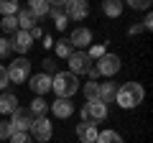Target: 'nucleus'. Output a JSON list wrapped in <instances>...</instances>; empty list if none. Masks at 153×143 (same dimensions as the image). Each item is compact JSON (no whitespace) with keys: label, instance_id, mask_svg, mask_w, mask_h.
I'll return each mask as SVG.
<instances>
[{"label":"nucleus","instance_id":"obj_37","mask_svg":"<svg viewBox=\"0 0 153 143\" xmlns=\"http://www.w3.org/2000/svg\"><path fill=\"white\" fill-rule=\"evenodd\" d=\"M94 143H97V141H94Z\"/></svg>","mask_w":153,"mask_h":143},{"label":"nucleus","instance_id":"obj_24","mask_svg":"<svg viewBox=\"0 0 153 143\" xmlns=\"http://www.w3.org/2000/svg\"><path fill=\"white\" fill-rule=\"evenodd\" d=\"M0 28H3V33H13V36H16V33H18V21H16V16L3 18V21H0Z\"/></svg>","mask_w":153,"mask_h":143},{"label":"nucleus","instance_id":"obj_30","mask_svg":"<svg viewBox=\"0 0 153 143\" xmlns=\"http://www.w3.org/2000/svg\"><path fill=\"white\" fill-rule=\"evenodd\" d=\"M10 143H33V138L28 133H13L10 136Z\"/></svg>","mask_w":153,"mask_h":143},{"label":"nucleus","instance_id":"obj_10","mask_svg":"<svg viewBox=\"0 0 153 143\" xmlns=\"http://www.w3.org/2000/svg\"><path fill=\"white\" fill-rule=\"evenodd\" d=\"M89 16V5L84 0H69L66 3V18L69 21H84Z\"/></svg>","mask_w":153,"mask_h":143},{"label":"nucleus","instance_id":"obj_15","mask_svg":"<svg viewBox=\"0 0 153 143\" xmlns=\"http://www.w3.org/2000/svg\"><path fill=\"white\" fill-rule=\"evenodd\" d=\"M31 44H33V39H31V36H28L26 31H18L16 36H13V39H10V46H13V49L18 51V54H26V51L31 49Z\"/></svg>","mask_w":153,"mask_h":143},{"label":"nucleus","instance_id":"obj_27","mask_svg":"<svg viewBox=\"0 0 153 143\" xmlns=\"http://www.w3.org/2000/svg\"><path fill=\"white\" fill-rule=\"evenodd\" d=\"M105 54H107V51H105V44H92V46L87 49V56H89V59H100V56H105Z\"/></svg>","mask_w":153,"mask_h":143},{"label":"nucleus","instance_id":"obj_20","mask_svg":"<svg viewBox=\"0 0 153 143\" xmlns=\"http://www.w3.org/2000/svg\"><path fill=\"white\" fill-rule=\"evenodd\" d=\"M71 54H74V46L69 44V39L56 41V56H59V59H69Z\"/></svg>","mask_w":153,"mask_h":143},{"label":"nucleus","instance_id":"obj_31","mask_svg":"<svg viewBox=\"0 0 153 143\" xmlns=\"http://www.w3.org/2000/svg\"><path fill=\"white\" fill-rule=\"evenodd\" d=\"M8 84H10V82H8V72H5V66H0V92H3Z\"/></svg>","mask_w":153,"mask_h":143},{"label":"nucleus","instance_id":"obj_36","mask_svg":"<svg viewBox=\"0 0 153 143\" xmlns=\"http://www.w3.org/2000/svg\"><path fill=\"white\" fill-rule=\"evenodd\" d=\"M140 31H143L140 26H130V36H135V33H140Z\"/></svg>","mask_w":153,"mask_h":143},{"label":"nucleus","instance_id":"obj_8","mask_svg":"<svg viewBox=\"0 0 153 143\" xmlns=\"http://www.w3.org/2000/svg\"><path fill=\"white\" fill-rule=\"evenodd\" d=\"M10 128H13V133H28L31 130V123H33V115H31V110H23V107H18L16 112L10 115Z\"/></svg>","mask_w":153,"mask_h":143},{"label":"nucleus","instance_id":"obj_34","mask_svg":"<svg viewBox=\"0 0 153 143\" xmlns=\"http://www.w3.org/2000/svg\"><path fill=\"white\" fill-rule=\"evenodd\" d=\"M140 28L151 31V28H153V16H146V21H143V26H140Z\"/></svg>","mask_w":153,"mask_h":143},{"label":"nucleus","instance_id":"obj_14","mask_svg":"<svg viewBox=\"0 0 153 143\" xmlns=\"http://www.w3.org/2000/svg\"><path fill=\"white\" fill-rule=\"evenodd\" d=\"M76 138H79L82 143H94V141H97V125L79 123V125H76Z\"/></svg>","mask_w":153,"mask_h":143},{"label":"nucleus","instance_id":"obj_1","mask_svg":"<svg viewBox=\"0 0 153 143\" xmlns=\"http://www.w3.org/2000/svg\"><path fill=\"white\" fill-rule=\"evenodd\" d=\"M143 97H146V89H143V84H138V82H125L120 89H117V97H115V102L120 105L123 110H133V107H138V105L143 102Z\"/></svg>","mask_w":153,"mask_h":143},{"label":"nucleus","instance_id":"obj_11","mask_svg":"<svg viewBox=\"0 0 153 143\" xmlns=\"http://www.w3.org/2000/svg\"><path fill=\"white\" fill-rule=\"evenodd\" d=\"M49 110L54 112L56 118H61V120H66V118H71V115H74V105H71L69 100H61V97H56L54 102L49 105Z\"/></svg>","mask_w":153,"mask_h":143},{"label":"nucleus","instance_id":"obj_4","mask_svg":"<svg viewBox=\"0 0 153 143\" xmlns=\"http://www.w3.org/2000/svg\"><path fill=\"white\" fill-rule=\"evenodd\" d=\"M51 133H54V128H51V120H49L46 115H44V118H33V123H31V133H28L33 141L46 143V141H51Z\"/></svg>","mask_w":153,"mask_h":143},{"label":"nucleus","instance_id":"obj_19","mask_svg":"<svg viewBox=\"0 0 153 143\" xmlns=\"http://www.w3.org/2000/svg\"><path fill=\"white\" fill-rule=\"evenodd\" d=\"M102 10H105V16H107V18H120L123 3H120V0H107V3L102 5Z\"/></svg>","mask_w":153,"mask_h":143},{"label":"nucleus","instance_id":"obj_16","mask_svg":"<svg viewBox=\"0 0 153 143\" xmlns=\"http://www.w3.org/2000/svg\"><path fill=\"white\" fill-rule=\"evenodd\" d=\"M115 97H117V84L115 82H102L100 84V102H115Z\"/></svg>","mask_w":153,"mask_h":143},{"label":"nucleus","instance_id":"obj_2","mask_svg":"<svg viewBox=\"0 0 153 143\" xmlns=\"http://www.w3.org/2000/svg\"><path fill=\"white\" fill-rule=\"evenodd\" d=\"M51 89L56 92V97L69 100L79 89V82H76V77L71 72H56V74H51Z\"/></svg>","mask_w":153,"mask_h":143},{"label":"nucleus","instance_id":"obj_23","mask_svg":"<svg viewBox=\"0 0 153 143\" xmlns=\"http://www.w3.org/2000/svg\"><path fill=\"white\" fill-rule=\"evenodd\" d=\"M18 10H21V8H18L16 0H3V3H0V13H3V18H8V16H18Z\"/></svg>","mask_w":153,"mask_h":143},{"label":"nucleus","instance_id":"obj_18","mask_svg":"<svg viewBox=\"0 0 153 143\" xmlns=\"http://www.w3.org/2000/svg\"><path fill=\"white\" fill-rule=\"evenodd\" d=\"M28 110H31L33 118H44L46 112H49V102H46L44 97H36V100L31 102V107H28Z\"/></svg>","mask_w":153,"mask_h":143},{"label":"nucleus","instance_id":"obj_17","mask_svg":"<svg viewBox=\"0 0 153 143\" xmlns=\"http://www.w3.org/2000/svg\"><path fill=\"white\" fill-rule=\"evenodd\" d=\"M26 10L38 21L41 16H49V3H46V0H31V5H28Z\"/></svg>","mask_w":153,"mask_h":143},{"label":"nucleus","instance_id":"obj_9","mask_svg":"<svg viewBox=\"0 0 153 143\" xmlns=\"http://www.w3.org/2000/svg\"><path fill=\"white\" fill-rule=\"evenodd\" d=\"M69 44L74 46V51H76V49H87V46H92V31H89V28H84V26L74 28V31L69 33Z\"/></svg>","mask_w":153,"mask_h":143},{"label":"nucleus","instance_id":"obj_13","mask_svg":"<svg viewBox=\"0 0 153 143\" xmlns=\"http://www.w3.org/2000/svg\"><path fill=\"white\" fill-rule=\"evenodd\" d=\"M18 110V97L13 92H3L0 95V115H13Z\"/></svg>","mask_w":153,"mask_h":143},{"label":"nucleus","instance_id":"obj_25","mask_svg":"<svg viewBox=\"0 0 153 143\" xmlns=\"http://www.w3.org/2000/svg\"><path fill=\"white\" fill-rule=\"evenodd\" d=\"M49 16H51V18L66 16V3H64V0H56V3H49Z\"/></svg>","mask_w":153,"mask_h":143},{"label":"nucleus","instance_id":"obj_35","mask_svg":"<svg viewBox=\"0 0 153 143\" xmlns=\"http://www.w3.org/2000/svg\"><path fill=\"white\" fill-rule=\"evenodd\" d=\"M44 46H46V49H51V46H54V39H51V36H44Z\"/></svg>","mask_w":153,"mask_h":143},{"label":"nucleus","instance_id":"obj_32","mask_svg":"<svg viewBox=\"0 0 153 143\" xmlns=\"http://www.w3.org/2000/svg\"><path fill=\"white\" fill-rule=\"evenodd\" d=\"M54 23H56V28H59V31H64V28L69 26V18H66V16H59V18H54Z\"/></svg>","mask_w":153,"mask_h":143},{"label":"nucleus","instance_id":"obj_29","mask_svg":"<svg viewBox=\"0 0 153 143\" xmlns=\"http://www.w3.org/2000/svg\"><path fill=\"white\" fill-rule=\"evenodd\" d=\"M128 5H130L133 10H148V8H151V0H130Z\"/></svg>","mask_w":153,"mask_h":143},{"label":"nucleus","instance_id":"obj_28","mask_svg":"<svg viewBox=\"0 0 153 143\" xmlns=\"http://www.w3.org/2000/svg\"><path fill=\"white\" fill-rule=\"evenodd\" d=\"M10 136H13L10 123H8V120H0V141H10Z\"/></svg>","mask_w":153,"mask_h":143},{"label":"nucleus","instance_id":"obj_26","mask_svg":"<svg viewBox=\"0 0 153 143\" xmlns=\"http://www.w3.org/2000/svg\"><path fill=\"white\" fill-rule=\"evenodd\" d=\"M13 54V46H10V39L5 36H0V59H8Z\"/></svg>","mask_w":153,"mask_h":143},{"label":"nucleus","instance_id":"obj_5","mask_svg":"<svg viewBox=\"0 0 153 143\" xmlns=\"http://www.w3.org/2000/svg\"><path fill=\"white\" fill-rule=\"evenodd\" d=\"M105 118H107V105L105 102H87L82 107V123L94 125V123H102Z\"/></svg>","mask_w":153,"mask_h":143},{"label":"nucleus","instance_id":"obj_22","mask_svg":"<svg viewBox=\"0 0 153 143\" xmlns=\"http://www.w3.org/2000/svg\"><path fill=\"white\" fill-rule=\"evenodd\" d=\"M84 97H87V102H100V84L87 82L84 84Z\"/></svg>","mask_w":153,"mask_h":143},{"label":"nucleus","instance_id":"obj_21","mask_svg":"<svg viewBox=\"0 0 153 143\" xmlns=\"http://www.w3.org/2000/svg\"><path fill=\"white\" fill-rule=\"evenodd\" d=\"M97 143H125V141L120 138L117 130H102V133H97Z\"/></svg>","mask_w":153,"mask_h":143},{"label":"nucleus","instance_id":"obj_3","mask_svg":"<svg viewBox=\"0 0 153 143\" xmlns=\"http://www.w3.org/2000/svg\"><path fill=\"white\" fill-rule=\"evenodd\" d=\"M8 72V82H28V77H31V61L26 59V56H18L16 61H10V66H5Z\"/></svg>","mask_w":153,"mask_h":143},{"label":"nucleus","instance_id":"obj_6","mask_svg":"<svg viewBox=\"0 0 153 143\" xmlns=\"http://www.w3.org/2000/svg\"><path fill=\"white\" fill-rule=\"evenodd\" d=\"M94 69H97L100 77H115L120 72V59H117V54H105V56L97 59Z\"/></svg>","mask_w":153,"mask_h":143},{"label":"nucleus","instance_id":"obj_7","mask_svg":"<svg viewBox=\"0 0 153 143\" xmlns=\"http://www.w3.org/2000/svg\"><path fill=\"white\" fill-rule=\"evenodd\" d=\"M66 61H69V72L74 74V77L87 74V72L92 69V59L87 56V51H74V54H71Z\"/></svg>","mask_w":153,"mask_h":143},{"label":"nucleus","instance_id":"obj_33","mask_svg":"<svg viewBox=\"0 0 153 143\" xmlns=\"http://www.w3.org/2000/svg\"><path fill=\"white\" fill-rule=\"evenodd\" d=\"M44 69H46L44 74H49V77H51V72H54V59H46L44 61Z\"/></svg>","mask_w":153,"mask_h":143},{"label":"nucleus","instance_id":"obj_12","mask_svg":"<svg viewBox=\"0 0 153 143\" xmlns=\"http://www.w3.org/2000/svg\"><path fill=\"white\" fill-rule=\"evenodd\" d=\"M28 87L33 89V95H38V97H41V95H46V92L51 89V77L41 72V74H36V77L28 79Z\"/></svg>","mask_w":153,"mask_h":143}]
</instances>
